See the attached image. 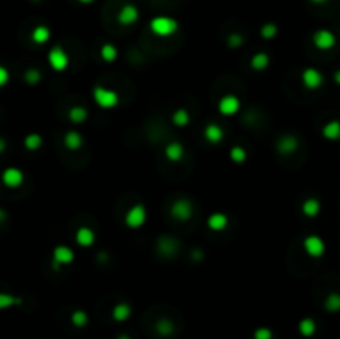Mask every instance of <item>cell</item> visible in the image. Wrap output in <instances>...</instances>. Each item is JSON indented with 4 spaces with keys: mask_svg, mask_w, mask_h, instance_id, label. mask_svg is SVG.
Wrapping results in <instances>:
<instances>
[{
    "mask_svg": "<svg viewBox=\"0 0 340 339\" xmlns=\"http://www.w3.org/2000/svg\"><path fill=\"white\" fill-rule=\"evenodd\" d=\"M83 143H85V140H83L82 133H80V131H77V130H70V131H66V133H65V137H63V145H65V148H66V150L77 151V150L82 148Z\"/></svg>",
    "mask_w": 340,
    "mask_h": 339,
    "instance_id": "obj_16",
    "label": "cell"
},
{
    "mask_svg": "<svg viewBox=\"0 0 340 339\" xmlns=\"http://www.w3.org/2000/svg\"><path fill=\"white\" fill-rule=\"evenodd\" d=\"M302 213L307 218H314L321 213V201L315 198H309L302 203Z\"/></svg>",
    "mask_w": 340,
    "mask_h": 339,
    "instance_id": "obj_24",
    "label": "cell"
},
{
    "mask_svg": "<svg viewBox=\"0 0 340 339\" xmlns=\"http://www.w3.org/2000/svg\"><path fill=\"white\" fill-rule=\"evenodd\" d=\"M100 55L105 60L106 63H113L118 58V50L115 45L111 43H105L102 49H100Z\"/></svg>",
    "mask_w": 340,
    "mask_h": 339,
    "instance_id": "obj_28",
    "label": "cell"
},
{
    "mask_svg": "<svg viewBox=\"0 0 340 339\" xmlns=\"http://www.w3.org/2000/svg\"><path fill=\"white\" fill-rule=\"evenodd\" d=\"M95 239H96L95 231L88 228V226H80L75 233V243L80 248H90V246H93V243H95Z\"/></svg>",
    "mask_w": 340,
    "mask_h": 339,
    "instance_id": "obj_12",
    "label": "cell"
},
{
    "mask_svg": "<svg viewBox=\"0 0 340 339\" xmlns=\"http://www.w3.org/2000/svg\"><path fill=\"white\" fill-rule=\"evenodd\" d=\"M204 140L211 145H219L224 140V130L217 123H208L204 126Z\"/></svg>",
    "mask_w": 340,
    "mask_h": 339,
    "instance_id": "obj_15",
    "label": "cell"
},
{
    "mask_svg": "<svg viewBox=\"0 0 340 339\" xmlns=\"http://www.w3.org/2000/svg\"><path fill=\"white\" fill-rule=\"evenodd\" d=\"M43 145V138L38 135V133H30L23 138V146L29 151H37L40 146Z\"/></svg>",
    "mask_w": 340,
    "mask_h": 339,
    "instance_id": "obj_27",
    "label": "cell"
},
{
    "mask_svg": "<svg viewBox=\"0 0 340 339\" xmlns=\"http://www.w3.org/2000/svg\"><path fill=\"white\" fill-rule=\"evenodd\" d=\"M312 42L317 47L319 50H330L334 49L335 43H337V38L335 35L332 33L330 30L327 29H321L314 33V37H312Z\"/></svg>",
    "mask_w": 340,
    "mask_h": 339,
    "instance_id": "obj_7",
    "label": "cell"
},
{
    "mask_svg": "<svg viewBox=\"0 0 340 339\" xmlns=\"http://www.w3.org/2000/svg\"><path fill=\"white\" fill-rule=\"evenodd\" d=\"M178 22L175 18L171 17H164V15H159V17H155L150 22V29L151 32L155 33L156 37H161V38H166V37H171L175 35L178 32Z\"/></svg>",
    "mask_w": 340,
    "mask_h": 339,
    "instance_id": "obj_1",
    "label": "cell"
},
{
    "mask_svg": "<svg viewBox=\"0 0 340 339\" xmlns=\"http://www.w3.org/2000/svg\"><path fill=\"white\" fill-rule=\"evenodd\" d=\"M78 2H82V4H91V2H95V0H78Z\"/></svg>",
    "mask_w": 340,
    "mask_h": 339,
    "instance_id": "obj_42",
    "label": "cell"
},
{
    "mask_svg": "<svg viewBox=\"0 0 340 339\" xmlns=\"http://www.w3.org/2000/svg\"><path fill=\"white\" fill-rule=\"evenodd\" d=\"M171 216L176 219V221H188L192 216V203L188 198H179L175 203L171 205Z\"/></svg>",
    "mask_w": 340,
    "mask_h": 339,
    "instance_id": "obj_5",
    "label": "cell"
},
{
    "mask_svg": "<svg viewBox=\"0 0 340 339\" xmlns=\"http://www.w3.org/2000/svg\"><path fill=\"white\" fill-rule=\"evenodd\" d=\"M70 321H71L73 326H75V328H85V326L88 324V314H86V312L82 311V309H77V311L71 312Z\"/></svg>",
    "mask_w": 340,
    "mask_h": 339,
    "instance_id": "obj_30",
    "label": "cell"
},
{
    "mask_svg": "<svg viewBox=\"0 0 340 339\" xmlns=\"http://www.w3.org/2000/svg\"><path fill=\"white\" fill-rule=\"evenodd\" d=\"M131 312H133L131 306L128 303H118L116 306H113L111 318H113V321H116V323H125L126 319H130Z\"/></svg>",
    "mask_w": 340,
    "mask_h": 339,
    "instance_id": "obj_19",
    "label": "cell"
},
{
    "mask_svg": "<svg viewBox=\"0 0 340 339\" xmlns=\"http://www.w3.org/2000/svg\"><path fill=\"white\" fill-rule=\"evenodd\" d=\"M310 2H314V4H325L327 0H310Z\"/></svg>",
    "mask_w": 340,
    "mask_h": 339,
    "instance_id": "obj_41",
    "label": "cell"
},
{
    "mask_svg": "<svg viewBox=\"0 0 340 339\" xmlns=\"http://www.w3.org/2000/svg\"><path fill=\"white\" fill-rule=\"evenodd\" d=\"M32 40H33V43H37V45H43V43L48 42V40H50L48 27H45V25L35 27L33 32H32Z\"/></svg>",
    "mask_w": 340,
    "mask_h": 339,
    "instance_id": "obj_25",
    "label": "cell"
},
{
    "mask_svg": "<svg viewBox=\"0 0 340 339\" xmlns=\"http://www.w3.org/2000/svg\"><path fill=\"white\" fill-rule=\"evenodd\" d=\"M93 100L95 103L103 110H111L116 108L119 103V95L111 88H106V86H95L93 88Z\"/></svg>",
    "mask_w": 340,
    "mask_h": 339,
    "instance_id": "obj_2",
    "label": "cell"
},
{
    "mask_svg": "<svg viewBox=\"0 0 340 339\" xmlns=\"http://www.w3.org/2000/svg\"><path fill=\"white\" fill-rule=\"evenodd\" d=\"M276 148L282 155H290V153H294L299 148V140L294 135H284L277 140Z\"/></svg>",
    "mask_w": 340,
    "mask_h": 339,
    "instance_id": "obj_14",
    "label": "cell"
},
{
    "mask_svg": "<svg viewBox=\"0 0 340 339\" xmlns=\"http://www.w3.org/2000/svg\"><path fill=\"white\" fill-rule=\"evenodd\" d=\"M40 77H42V75H40V72L35 70V69H32V70H29V72L25 73V82L33 85V83L40 82Z\"/></svg>",
    "mask_w": 340,
    "mask_h": 339,
    "instance_id": "obj_36",
    "label": "cell"
},
{
    "mask_svg": "<svg viewBox=\"0 0 340 339\" xmlns=\"http://www.w3.org/2000/svg\"><path fill=\"white\" fill-rule=\"evenodd\" d=\"M334 80H335V83L340 85V70H337V72L334 73Z\"/></svg>",
    "mask_w": 340,
    "mask_h": 339,
    "instance_id": "obj_39",
    "label": "cell"
},
{
    "mask_svg": "<svg viewBox=\"0 0 340 339\" xmlns=\"http://www.w3.org/2000/svg\"><path fill=\"white\" fill-rule=\"evenodd\" d=\"M269 63H271V58H269L268 53H264V52H259L251 58V69L256 70V72L265 70L269 66Z\"/></svg>",
    "mask_w": 340,
    "mask_h": 339,
    "instance_id": "obj_21",
    "label": "cell"
},
{
    "mask_svg": "<svg viewBox=\"0 0 340 339\" xmlns=\"http://www.w3.org/2000/svg\"><path fill=\"white\" fill-rule=\"evenodd\" d=\"M4 218H5V211H4L2 208H0V221H2Z\"/></svg>",
    "mask_w": 340,
    "mask_h": 339,
    "instance_id": "obj_40",
    "label": "cell"
},
{
    "mask_svg": "<svg viewBox=\"0 0 340 339\" xmlns=\"http://www.w3.org/2000/svg\"><path fill=\"white\" fill-rule=\"evenodd\" d=\"M317 331V324L312 318H304L299 321V332L304 337H312Z\"/></svg>",
    "mask_w": 340,
    "mask_h": 339,
    "instance_id": "obj_23",
    "label": "cell"
},
{
    "mask_svg": "<svg viewBox=\"0 0 340 339\" xmlns=\"http://www.w3.org/2000/svg\"><path fill=\"white\" fill-rule=\"evenodd\" d=\"M324 306L329 312H338L340 311V295L338 292H332V295H329L327 299H325Z\"/></svg>",
    "mask_w": 340,
    "mask_h": 339,
    "instance_id": "obj_32",
    "label": "cell"
},
{
    "mask_svg": "<svg viewBox=\"0 0 340 339\" xmlns=\"http://www.w3.org/2000/svg\"><path fill=\"white\" fill-rule=\"evenodd\" d=\"M25 175L23 171L17 168V166H9L2 171V183L7 186V188H18L20 185L23 183Z\"/></svg>",
    "mask_w": 340,
    "mask_h": 339,
    "instance_id": "obj_8",
    "label": "cell"
},
{
    "mask_svg": "<svg viewBox=\"0 0 340 339\" xmlns=\"http://www.w3.org/2000/svg\"><path fill=\"white\" fill-rule=\"evenodd\" d=\"M156 331L159 336L168 337L175 332V324H173L169 319H161V321H158V324H156Z\"/></svg>",
    "mask_w": 340,
    "mask_h": 339,
    "instance_id": "obj_31",
    "label": "cell"
},
{
    "mask_svg": "<svg viewBox=\"0 0 340 339\" xmlns=\"http://www.w3.org/2000/svg\"><path fill=\"white\" fill-rule=\"evenodd\" d=\"M229 158L232 163L241 165L248 160V151H246L242 146H232V148L229 150Z\"/></svg>",
    "mask_w": 340,
    "mask_h": 339,
    "instance_id": "obj_29",
    "label": "cell"
},
{
    "mask_svg": "<svg viewBox=\"0 0 340 339\" xmlns=\"http://www.w3.org/2000/svg\"><path fill=\"white\" fill-rule=\"evenodd\" d=\"M241 110V100L236 95H224L217 103V111L224 117H234Z\"/></svg>",
    "mask_w": 340,
    "mask_h": 339,
    "instance_id": "obj_6",
    "label": "cell"
},
{
    "mask_svg": "<svg viewBox=\"0 0 340 339\" xmlns=\"http://www.w3.org/2000/svg\"><path fill=\"white\" fill-rule=\"evenodd\" d=\"M206 224H208V228L211 231H224L226 228L229 226V218L228 215H224V213L221 211H216L212 213V215L208 216V221H206Z\"/></svg>",
    "mask_w": 340,
    "mask_h": 339,
    "instance_id": "obj_13",
    "label": "cell"
},
{
    "mask_svg": "<svg viewBox=\"0 0 340 339\" xmlns=\"http://www.w3.org/2000/svg\"><path fill=\"white\" fill-rule=\"evenodd\" d=\"M5 148H7V143H5V140H4V138H0V153H2V151H5Z\"/></svg>",
    "mask_w": 340,
    "mask_h": 339,
    "instance_id": "obj_38",
    "label": "cell"
},
{
    "mask_svg": "<svg viewBox=\"0 0 340 339\" xmlns=\"http://www.w3.org/2000/svg\"><path fill=\"white\" fill-rule=\"evenodd\" d=\"M322 135L325 140H330V142H337V140H340V122L332 120V122L325 123L322 128Z\"/></svg>",
    "mask_w": 340,
    "mask_h": 339,
    "instance_id": "obj_20",
    "label": "cell"
},
{
    "mask_svg": "<svg viewBox=\"0 0 340 339\" xmlns=\"http://www.w3.org/2000/svg\"><path fill=\"white\" fill-rule=\"evenodd\" d=\"M22 303V299L12 295H5V292H0V309H9L12 306H17Z\"/></svg>",
    "mask_w": 340,
    "mask_h": 339,
    "instance_id": "obj_33",
    "label": "cell"
},
{
    "mask_svg": "<svg viewBox=\"0 0 340 339\" xmlns=\"http://www.w3.org/2000/svg\"><path fill=\"white\" fill-rule=\"evenodd\" d=\"M148 219V211H146V206L141 203L133 205L131 208L126 211L125 215V224L128 226L130 230H138L146 223Z\"/></svg>",
    "mask_w": 340,
    "mask_h": 339,
    "instance_id": "obj_3",
    "label": "cell"
},
{
    "mask_svg": "<svg viewBox=\"0 0 340 339\" xmlns=\"http://www.w3.org/2000/svg\"><path fill=\"white\" fill-rule=\"evenodd\" d=\"M301 78H302V85L307 90H317L321 88L324 83V75L317 69H312V66H309V69H305L302 72Z\"/></svg>",
    "mask_w": 340,
    "mask_h": 339,
    "instance_id": "obj_11",
    "label": "cell"
},
{
    "mask_svg": "<svg viewBox=\"0 0 340 339\" xmlns=\"http://www.w3.org/2000/svg\"><path fill=\"white\" fill-rule=\"evenodd\" d=\"M164 156L169 160L173 163L181 162L184 156V146L179 142H171L164 146Z\"/></svg>",
    "mask_w": 340,
    "mask_h": 339,
    "instance_id": "obj_18",
    "label": "cell"
},
{
    "mask_svg": "<svg viewBox=\"0 0 340 339\" xmlns=\"http://www.w3.org/2000/svg\"><path fill=\"white\" fill-rule=\"evenodd\" d=\"M277 35V27L274 24H265L262 29H261V37L265 38V40H271Z\"/></svg>",
    "mask_w": 340,
    "mask_h": 339,
    "instance_id": "obj_34",
    "label": "cell"
},
{
    "mask_svg": "<svg viewBox=\"0 0 340 339\" xmlns=\"http://www.w3.org/2000/svg\"><path fill=\"white\" fill-rule=\"evenodd\" d=\"M252 337H254V339H272V337H274V332H272V329L262 326V328H257L254 331V336H252Z\"/></svg>",
    "mask_w": 340,
    "mask_h": 339,
    "instance_id": "obj_35",
    "label": "cell"
},
{
    "mask_svg": "<svg viewBox=\"0 0 340 339\" xmlns=\"http://www.w3.org/2000/svg\"><path fill=\"white\" fill-rule=\"evenodd\" d=\"M171 122H173V125H175V126H178V128H184V126H188L189 122H191L189 111L186 110V108H178L175 113H173Z\"/></svg>",
    "mask_w": 340,
    "mask_h": 339,
    "instance_id": "obj_22",
    "label": "cell"
},
{
    "mask_svg": "<svg viewBox=\"0 0 340 339\" xmlns=\"http://www.w3.org/2000/svg\"><path fill=\"white\" fill-rule=\"evenodd\" d=\"M52 256H53V263H55L57 266H68L75 261V251L66 244L55 246Z\"/></svg>",
    "mask_w": 340,
    "mask_h": 339,
    "instance_id": "obj_10",
    "label": "cell"
},
{
    "mask_svg": "<svg viewBox=\"0 0 340 339\" xmlns=\"http://www.w3.org/2000/svg\"><path fill=\"white\" fill-rule=\"evenodd\" d=\"M46 62L52 66V70L55 72H63L68 69L70 65V57L62 47H53L48 50V55H46Z\"/></svg>",
    "mask_w": 340,
    "mask_h": 339,
    "instance_id": "obj_4",
    "label": "cell"
},
{
    "mask_svg": "<svg viewBox=\"0 0 340 339\" xmlns=\"http://www.w3.org/2000/svg\"><path fill=\"white\" fill-rule=\"evenodd\" d=\"M139 18V12L135 5H125L118 13V22L122 25H131Z\"/></svg>",
    "mask_w": 340,
    "mask_h": 339,
    "instance_id": "obj_17",
    "label": "cell"
},
{
    "mask_svg": "<svg viewBox=\"0 0 340 339\" xmlns=\"http://www.w3.org/2000/svg\"><path fill=\"white\" fill-rule=\"evenodd\" d=\"M304 251L307 253L310 258H321L325 253V243L321 236L310 235L304 239Z\"/></svg>",
    "mask_w": 340,
    "mask_h": 339,
    "instance_id": "obj_9",
    "label": "cell"
},
{
    "mask_svg": "<svg viewBox=\"0 0 340 339\" xmlns=\"http://www.w3.org/2000/svg\"><path fill=\"white\" fill-rule=\"evenodd\" d=\"M118 339H131V337H130V336H126V334H122Z\"/></svg>",
    "mask_w": 340,
    "mask_h": 339,
    "instance_id": "obj_43",
    "label": "cell"
},
{
    "mask_svg": "<svg viewBox=\"0 0 340 339\" xmlns=\"http://www.w3.org/2000/svg\"><path fill=\"white\" fill-rule=\"evenodd\" d=\"M9 80H10V73H9V70H7L5 66L0 65V88H2V86H5L7 83H9Z\"/></svg>",
    "mask_w": 340,
    "mask_h": 339,
    "instance_id": "obj_37",
    "label": "cell"
},
{
    "mask_svg": "<svg viewBox=\"0 0 340 339\" xmlns=\"http://www.w3.org/2000/svg\"><path fill=\"white\" fill-rule=\"evenodd\" d=\"M86 118H88V111H86L85 106H71L70 111H68V120L71 123H83L86 122Z\"/></svg>",
    "mask_w": 340,
    "mask_h": 339,
    "instance_id": "obj_26",
    "label": "cell"
}]
</instances>
